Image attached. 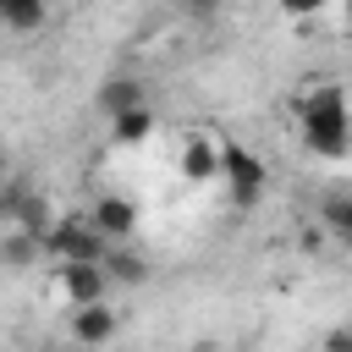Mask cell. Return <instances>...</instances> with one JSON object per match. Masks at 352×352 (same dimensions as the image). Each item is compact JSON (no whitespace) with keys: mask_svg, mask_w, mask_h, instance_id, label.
<instances>
[{"mask_svg":"<svg viewBox=\"0 0 352 352\" xmlns=\"http://www.w3.org/2000/svg\"><path fill=\"white\" fill-rule=\"evenodd\" d=\"M38 258H50L38 236H28V231H6V236H0V264H6V270H33Z\"/></svg>","mask_w":352,"mask_h":352,"instance_id":"10","label":"cell"},{"mask_svg":"<svg viewBox=\"0 0 352 352\" xmlns=\"http://www.w3.org/2000/svg\"><path fill=\"white\" fill-rule=\"evenodd\" d=\"M297 132L308 143V154L319 160H341L352 148V104L341 82H319L297 99Z\"/></svg>","mask_w":352,"mask_h":352,"instance_id":"1","label":"cell"},{"mask_svg":"<svg viewBox=\"0 0 352 352\" xmlns=\"http://www.w3.org/2000/svg\"><path fill=\"white\" fill-rule=\"evenodd\" d=\"M44 253H50V258H60V264H104L110 242L94 231V220H88V214H60V220H55V231H50V242H44Z\"/></svg>","mask_w":352,"mask_h":352,"instance_id":"3","label":"cell"},{"mask_svg":"<svg viewBox=\"0 0 352 352\" xmlns=\"http://www.w3.org/2000/svg\"><path fill=\"white\" fill-rule=\"evenodd\" d=\"M110 336H116V314H110L104 302H99V308H72V341H77V346L94 352V346H104Z\"/></svg>","mask_w":352,"mask_h":352,"instance_id":"7","label":"cell"},{"mask_svg":"<svg viewBox=\"0 0 352 352\" xmlns=\"http://www.w3.org/2000/svg\"><path fill=\"white\" fill-rule=\"evenodd\" d=\"M341 28H346V33H352V0H346V6H341Z\"/></svg>","mask_w":352,"mask_h":352,"instance_id":"16","label":"cell"},{"mask_svg":"<svg viewBox=\"0 0 352 352\" xmlns=\"http://www.w3.org/2000/svg\"><path fill=\"white\" fill-rule=\"evenodd\" d=\"M346 242H352V236H346Z\"/></svg>","mask_w":352,"mask_h":352,"instance_id":"19","label":"cell"},{"mask_svg":"<svg viewBox=\"0 0 352 352\" xmlns=\"http://www.w3.org/2000/svg\"><path fill=\"white\" fill-rule=\"evenodd\" d=\"M324 226H330L336 236H352V198H330V204H324Z\"/></svg>","mask_w":352,"mask_h":352,"instance_id":"14","label":"cell"},{"mask_svg":"<svg viewBox=\"0 0 352 352\" xmlns=\"http://www.w3.org/2000/svg\"><path fill=\"white\" fill-rule=\"evenodd\" d=\"M220 182H226V192H231L236 209H253V204H264L270 170H264V160H258L253 148H242V143H220Z\"/></svg>","mask_w":352,"mask_h":352,"instance_id":"2","label":"cell"},{"mask_svg":"<svg viewBox=\"0 0 352 352\" xmlns=\"http://www.w3.org/2000/svg\"><path fill=\"white\" fill-rule=\"evenodd\" d=\"M0 220H11V231H28V236H38V242H50V231H55V204L44 198V192H33V187H6L0 192Z\"/></svg>","mask_w":352,"mask_h":352,"instance_id":"4","label":"cell"},{"mask_svg":"<svg viewBox=\"0 0 352 352\" xmlns=\"http://www.w3.org/2000/svg\"><path fill=\"white\" fill-rule=\"evenodd\" d=\"M0 176H6V148H0Z\"/></svg>","mask_w":352,"mask_h":352,"instance_id":"17","label":"cell"},{"mask_svg":"<svg viewBox=\"0 0 352 352\" xmlns=\"http://www.w3.org/2000/svg\"><path fill=\"white\" fill-rule=\"evenodd\" d=\"M99 110L116 121V116H126V110H143V82L138 77H110L104 88H99Z\"/></svg>","mask_w":352,"mask_h":352,"instance_id":"9","label":"cell"},{"mask_svg":"<svg viewBox=\"0 0 352 352\" xmlns=\"http://www.w3.org/2000/svg\"><path fill=\"white\" fill-rule=\"evenodd\" d=\"M324 352H352V324H336L324 336Z\"/></svg>","mask_w":352,"mask_h":352,"instance_id":"15","label":"cell"},{"mask_svg":"<svg viewBox=\"0 0 352 352\" xmlns=\"http://www.w3.org/2000/svg\"><path fill=\"white\" fill-rule=\"evenodd\" d=\"M88 220H94V231L116 248V242H132V231H138V204L121 198V192H104V198H94Z\"/></svg>","mask_w":352,"mask_h":352,"instance_id":"6","label":"cell"},{"mask_svg":"<svg viewBox=\"0 0 352 352\" xmlns=\"http://www.w3.org/2000/svg\"><path fill=\"white\" fill-rule=\"evenodd\" d=\"M204 352H220V346H204Z\"/></svg>","mask_w":352,"mask_h":352,"instance_id":"18","label":"cell"},{"mask_svg":"<svg viewBox=\"0 0 352 352\" xmlns=\"http://www.w3.org/2000/svg\"><path fill=\"white\" fill-rule=\"evenodd\" d=\"M55 286H60V297H66L72 308H99L110 275H104V264H60V270H55Z\"/></svg>","mask_w":352,"mask_h":352,"instance_id":"5","label":"cell"},{"mask_svg":"<svg viewBox=\"0 0 352 352\" xmlns=\"http://www.w3.org/2000/svg\"><path fill=\"white\" fill-rule=\"evenodd\" d=\"M44 22H50L44 0H0V28H11V33H33V28H44Z\"/></svg>","mask_w":352,"mask_h":352,"instance_id":"11","label":"cell"},{"mask_svg":"<svg viewBox=\"0 0 352 352\" xmlns=\"http://www.w3.org/2000/svg\"><path fill=\"white\" fill-rule=\"evenodd\" d=\"M148 132H154V110H148V104H143V110H126V116L110 121V143H121V148H138Z\"/></svg>","mask_w":352,"mask_h":352,"instance_id":"12","label":"cell"},{"mask_svg":"<svg viewBox=\"0 0 352 352\" xmlns=\"http://www.w3.org/2000/svg\"><path fill=\"white\" fill-rule=\"evenodd\" d=\"M182 176H187V182H214V176H220V143L187 138V148H182Z\"/></svg>","mask_w":352,"mask_h":352,"instance_id":"8","label":"cell"},{"mask_svg":"<svg viewBox=\"0 0 352 352\" xmlns=\"http://www.w3.org/2000/svg\"><path fill=\"white\" fill-rule=\"evenodd\" d=\"M104 275L121 280V286H143V280H148V264H143L132 248H110V253H104Z\"/></svg>","mask_w":352,"mask_h":352,"instance_id":"13","label":"cell"}]
</instances>
